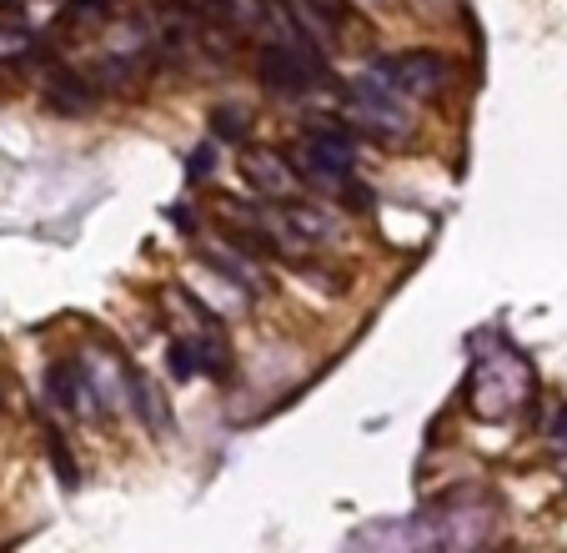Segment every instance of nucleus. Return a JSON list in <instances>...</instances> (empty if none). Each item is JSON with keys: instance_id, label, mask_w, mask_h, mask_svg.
I'll use <instances>...</instances> for the list:
<instances>
[{"instance_id": "20e7f679", "label": "nucleus", "mask_w": 567, "mask_h": 553, "mask_svg": "<svg viewBox=\"0 0 567 553\" xmlns=\"http://www.w3.org/2000/svg\"><path fill=\"white\" fill-rule=\"evenodd\" d=\"M366 76H377L382 86L402 91L407 101H417V96H437L442 91V81H447V61H442L437 51H402V56H382V61H372Z\"/></svg>"}, {"instance_id": "9b49d317", "label": "nucleus", "mask_w": 567, "mask_h": 553, "mask_svg": "<svg viewBox=\"0 0 567 553\" xmlns=\"http://www.w3.org/2000/svg\"><path fill=\"white\" fill-rule=\"evenodd\" d=\"M347 192H352V206H366V212H372V206H377V196H372V186H347Z\"/></svg>"}, {"instance_id": "1a4fd4ad", "label": "nucleus", "mask_w": 567, "mask_h": 553, "mask_svg": "<svg viewBox=\"0 0 567 553\" xmlns=\"http://www.w3.org/2000/svg\"><path fill=\"white\" fill-rule=\"evenodd\" d=\"M166 362H171V373L176 377H196L202 373V352H196V342H171Z\"/></svg>"}, {"instance_id": "0eeeda50", "label": "nucleus", "mask_w": 567, "mask_h": 553, "mask_svg": "<svg viewBox=\"0 0 567 553\" xmlns=\"http://www.w3.org/2000/svg\"><path fill=\"white\" fill-rule=\"evenodd\" d=\"M46 101H51L56 111H65V117H81V111H90L96 91L81 76H71V71H51V76H46Z\"/></svg>"}, {"instance_id": "7ed1b4c3", "label": "nucleus", "mask_w": 567, "mask_h": 553, "mask_svg": "<svg viewBox=\"0 0 567 553\" xmlns=\"http://www.w3.org/2000/svg\"><path fill=\"white\" fill-rule=\"evenodd\" d=\"M347 106H352V121L362 136H372V142H397L407 131V96L402 91L382 86L377 76L352 81V91H347Z\"/></svg>"}, {"instance_id": "39448f33", "label": "nucleus", "mask_w": 567, "mask_h": 553, "mask_svg": "<svg viewBox=\"0 0 567 553\" xmlns=\"http://www.w3.org/2000/svg\"><path fill=\"white\" fill-rule=\"evenodd\" d=\"M241 177L266 196H291L296 181H302V171H296V161H287L281 151H241Z\"/></svg>"}, {"instance_id": "9d476101", "label": "nucleus", "mask_w": 567, "mask_h": 553, "mask_svg": "<svg viewBox=\"0 0 567 553\" xmlns=\"http://www.w3.org/2000/svg\"><path fill=\"white\" fill-rule=\"evenodd\" d=\"M211 171H216V136H211L206 146H196V151L186 156V177H191V181L211 177Z\"/></svg>"}, {"instance_id": "f257e3e1", "label": "nucleus", "mask_w": 567, "mask_h": 553, "mask_svg": "<svg viewBox=\"0 0 567 553\" xmlns=\"http://www.w3.org/2000/svg\"><path fill=\"white\" fill-rule=\"evenodd\" d=\"M256 65H262V81L271 91H281V96H306V91H316V86H331L327 46L302 40V36H291L287 46L266 40L262 56H256Z\"/></svg>"}, {"instance_id": "423d86ee", "label": "nucleus", "mask_w": 567, "mask_h": 553, "mask_svg": "<svg viewBox=\"0 0 567 553\" xmlns=\"http://www.w3.org/2000/svg\"><path fill=\"white\" fill-rule=\"evenodd\" d=\"M196 252H202V262H206V267H216V272H221V277H227L231 287H241L246 297H262V282H256V267H252L246 257H236L231 246H221V242H206V246H196Z\"/></svg>"}, {"instance_id": "6e6552de", "label": "nucleus", "mask_w": 567, "mask_h": 553, "mask_svg": "<svg viewBox=\"0 0 567 553\" xmlns=\"http://www.w3.org/2000/svg\"><path fill=\"white\" fill-rule=\"evenodd\" d=\"M246 131H252V117H246V111H236V106H216L211 111V136L216 142L241 146L246 142Z\"/></svg>"}, {"instance_id": "f03ea898", "label": "nucleus", "mask_w": 567, "mask_h": 553, "mask_svg": "<svg viewBox=\"0 0 567 553\" xmlns=\"http://www.w3.org/2000/svg\"><path fill=\"white\" fill-rule=\"evenodd\" d=\"M357 167V131L347 121H316L306 131L302 151H296V171L312 186H337V181H352Z\"/></svg>"}]
</instances>
